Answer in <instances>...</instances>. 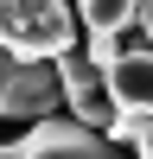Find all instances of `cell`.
<instances>
[{"instance_id": "7", "label": "cell", "mask_w": 153, "mask_h": 159, "mask_svg": "<svg viewBox=\"0 0 153 159\" xmlns=\"http://www.w3.org/2000/svg\"><path fill=\"white\" fill-rule=\"evenodd\" d=\"M102 140L109 147H134L140 159H153V115H115Z\"/></svg>"}, {"instance_id": "1", "label": "cell", "mask_w": 153, "mask_h": 159, "mask_svg": "<svg viewBox=\"0 0 153 159\" xmlns=\"http://www.w3.org/2000/svg\"><path fill=\"white\" fill-rule=\"evenodd\" d=\"M0 51L19 64H58L76 51L70 0H0Z\"/></svg>"}, {"instance_id": "5", "label": "cell", "mask_w": 153, "mask_h": 159, "mask_svg": "<svg viewBox=\"0 0 153 159\" xmlns=\"http://www.w3.org/2000/svg\"><path fill=\"white\" fill-rule=\"evenodd\" d=\"M115 115H153V51H121L115 70H102Z\"/></svg>"}, {"instance_id": "9", "label": "cell", "mask_w": 153, "mask_h": 159, "mask_svg": "<svg viewBox=\"0 0 153 159\" xmlns=\"http://www.w3.org/2000/svg\"><path fill=\"white\" fill-rule=\"evenodd\" d=\"M134 25L147 32V45H153V0H140V19H134Z\"/></svg>"}, {"instance_id": "8", "label": "cell", "mask_w": 153, "mask_h": 159, "mask_svg": "<svg viewBox=\"0 0 153 159\" xmlns=\"http://www.w3.org/2000/svg\"><path fill=\"white\" fill-rule=\"evenodd\" d=\"M83 57L96 64V70H115V64H121V38H89V45H83Z\"/></svg>"}, {"instance_id": "3", "label": "cell", "mask_w": 153, "mask_h": 159, "mask_svg": "<svg viewBox=\"0 0 153 159\" xmlns=\"http://www.w3.org/2000/svg\"><path fill=\"white\" fill-rule=\"evenodd\" d=\"M0 159H121V147H109L102 134H89V127L76 121H38L26 140H7Z\"/></svg>"}, {"instance_id": "2", "label": "cell", "mask_w": 153, "mask_h": 159, "mask_svg": "<svg viewBox=\"0 0 153 159\" xmlns=\"http://www.w3.org/2000/svg\"><path fill=\"white\" fill-rule=\"evenodd\" d=\"M64 108V89H58V70L51 64H19L0 51V115L7 121H58Z\"/></svg>"}, {"instance_id": "6", "label": "cell", "mask_w": 153, "mask_h": 159, "mask_svg": "<svg viewBox=\"0 0 153 159\" xmlns=\"http://www.w3.org/2000/svg\"><path fill=\"white\" fill-rule=\"evenodd\" d=\"M76 19L89 38H121L140 19V0H76Z\"/></svg>"}, {"instance_id": "4", "label": "cell", "mask_w": 153, "mask_h": 159, "mask_svg": "<svg viewBox=\"0 0 153 159\" xmlns=\"http://www.w3.org/2000/svg\"><path fill=\"white\" fill-rule=\"evenodd\" d=\"M51 70H58V89H64V102H70V121H76V127H89V134H109L115 102H109V83H102V70L83 57V51H64Z\"/></svg>"}]
</instances>
